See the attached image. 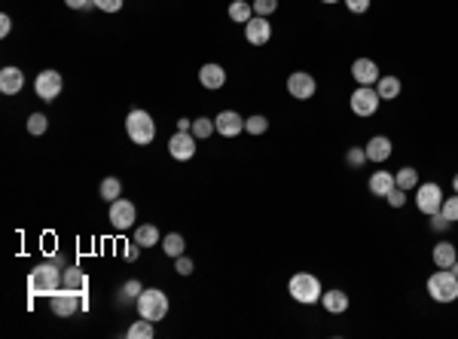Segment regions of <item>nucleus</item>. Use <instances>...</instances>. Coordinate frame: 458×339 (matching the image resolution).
<instances>
[{
	"label": "nucleus",
	"mask_w": 458,
	"mask_h": 339,
	"mask_svg": "<svg viewBox=\"0 0 458 339\" xmlns=\"http://www.w3.org/2000/svg\"><path fill=\"white\" fill-rule=\"evenodd\" d=\"M65 285V266L61 263H40L34 266L31 275H28V294L31 296H49Z\"/></svg>",
	"instance_id": "nucleus-1"
},
{
	"label": "nucleus",
	"mask_w": 458,
	"mask_h": 339,
	"mask_svg": "<svg viewBox=\"0 0 458 339\" xmlns=\"http://www.w3.org/2000/svg\"><path fill=\"white\" fill-rule=\"evenodd\" d=\"M287 294H291L297 302H302V306H315V302H321L324 287H321L318 275L297 272V275H291V281H287Z\"/></svg>",
	"instance_id": "nucleus-2"
},
{
	"label": "nucleus",
	"mask_w": 458,
	"mask_h": 339,
	"mask_svg": "<svg viewBox=\"0 0 458 339\" xmlns=\"http://www.w3.org/2000/svg\"><path fill=\"white\" fill-rule=\"evenodd\" d=\"M138 315L140 318H147V321H162V318L168 315V309H171V302H168V296L159 291V287H144L138 296Z\"/></svg>",
	"instance_id": "nucleus-3"
},
{
	"label": "nucleus",
	"mask_w": 458,
	"mask_h": 339,
	"mask_svg": "<svg viewBox=\"0 0 458 339\" xmlns=\"http://www.w3.org/2000/svg\"><path fill=\"white\" fill-rule=\"evenodd\" d=\"M428 296L434 302H455L458 300V275L452 269H437L428 278Z\"/></svg>",
	"instance_id": "nucleus-4"
},
{
	"label": "nucleus",
	"mask_w": 458,
	"mask_h": 339,
	"mask_svg": "<svg viewBox=\"0 0 458 339\" xmlns=\"http://www.w3.org/2000/svg\"><path fill=\"white\" fill-rule=\"evenodd\" d=\"M125 132H129V138L135 141L138 147L150 144L153 138H156V123H153V116L147 110H129V116H125Z\"/></svg>",
	"instance_id": "nucleus-5"
},
{
	"label": "nucleus",
	"mask_w": 458,
	"mask_h": 339,
	"mask_svg": "<svg viewBox=\"0 0 458 339\" xmlns=\"http://www.w3.org/2000/svg\"><path fill=\"white\" fill-rule=\"evenodd\" d=\"M379 104H382V98H379L376 86H357L348 98V107L355 116H373L379 110Z\"/></svg>",
	"instance_id": "nucleus-6"
},
{
	"label": "nucleus",
	"mask_w": 458,
	"mask_h": 339,
	"mask_svg": "<svg viewBox=\"0 0 458 339\" xmlns=\"http://www.w3.org/2000/svg\"><path fill=\"white\" fill-rule=\"evenodd\" d=\"M49 309H52L55 318H70V315L83 312V296L67 291V287H59L55 294H49Z\"/></svg>",
	"instance_id": "nucleus-7"
},
{
	"label": "nucleus",
	"mask_w": 458,
	"mask_h": 339,
	"mask_svg": "<svg viewBox=\"0 0 458 339\" xmlns=\"http://www.w3.org/2000/svg\"><path fill=\"white\" fill-rule=\"evenodd\" d=\"M443 199H446V196H443V189H440V183H419V187H415V208L421 211V214H437V211L443 208Z\"/></svg>",
	"instance_id": "nucleus-8"
},
{
	"label": "nucleus",
	"mask_w": 458,
	"mask_h": 339,
	"mask_svg": "<svg viewBox=\"0 0 458 339\" xmlns=\"http://www.w3.org/2000/svg\"><path fill=\"white\" fill-rule=\"evenodd\" d=\"M61 89H65V80H61L59 70H40L37 80H34V92H37V98H43V101H55V98L61 95Z\"/></svg>",
	"instance_id": "nucleus-9"
},
{
	"label": "nucleus",
	"mask_w": 458,
	"mask_h": 339,
	"mask_svg": "<svg viewBox=\"0 0 458 339\" xmlns=\"http://www.w3.org/2000/svg\"><path fill=\"white\" fill-rule=\"evenodd\" d=\"M287 92H291V98H297V101H309V98H315V92H318V80H315L309 70H293V74L287 76Z\"/></svg>",
	"instance_id": "nucleus-10"
},
{
	"label": "nucleus",
	"mask_w": 458,
	"mask_h": 339,
	"mask_svg": "<svg viewBox=\"0 0 458 339\" xmlns=\"http://www.w3.org/2000/svg\"><path fill=\"white\" fill-rule=\"evenodd\" d=\"M110 226H114L116 232H125V229H132L138 220V211H135V205H132L129 199H116V202H110Z\"/></svg>",
	"instance_id": "nucleus-11"
},
{
	"label": "nucleus",
	"mask_w": 458,
	"mask_h": 339,
	"mask_svg": "<svg viewBox=\"0 0 458 339\" xmlns=\"http://www.w3.org/2000/svg\"><path fill=\"white\" fill-rule=\"evenodd\" d=\"M196 138L193 132H174L171 138H168V153H171V159L178 162H189L196 156Z\"/></svg>",
	"instance_id": "nucleus-12"
},
{
	"label": "nucleus",
	"mask_w": 458,
	"mask_h": 339,
	"mask_svg": "<svg viewBox=\"0 0 458 339\" xmlns=\"http://www.w3.org/2000/svg\"><path fill=\"white\" fill-rule=\"evenodd\" d=\"M214 125H217V135L223 138H238L244 132V116L236 110H220L214 116Z\"/></svg>",
	"instance_id": "nucleus-13"
},
{
	"label": "nucleus",
	"mask_w": 458,
	"mask_h": 339,
	"mask_svg": "<svg viewBox=\"0 0 458 339\" xmlns=\"http://www.w3.org/2000/svg\"><path fill=\"white\" fill-rule=\"evenodd\" d=\"M351 76H355L357 86H376L382 70H379V65L373 59H355L351 61Z\"/></svg>",
	"instance_id": "nucleus-14"
},
{
	"label": "nucleus",
	"mask_w": 458,
	"mask_h": 339,
	"mask_svg": "<svg viewBox=\"0 0 458 339\" xmlns=\"http://www.w3.org/2000/svg\"><path fill=\"white\" fill-rule=\"evenodd\" d=\"M244 40L251 46H266L272 40V25L266 16H253L248 25H244Z\"/></svg>",
	"instance_id": "nucleus-15"
},
{
	"label": "nucleus",
	"mask_w": 458,
	"mask_h": 339,
	"mask_svg": "<svg viewBox=\"0 0 458 339\" xmlns=\"http://www.w3.org/2000/svg\"><path fill=\"white\" fill-rule=\"evenodd\" d=\"M366 159L370 162H376V165H385V162L391 159V153H394V144H391V138H385V135H373L370 141H366Z\"/></svg>",
	"instance_id": "nucleus-16"
},
{
	"label": "nucleus",
	"mask_w": 458,
	"mask_h": 339,
	"mask_svg": "<svg viewBox=\"0 0 458 339\" xmlns=\"http://www.w3.org/2000/svg\"><path fill=\"white\" fill-rule=\"evenodd\" d=\"M199 83L211 92L223 89L227 86V70H223V65H214V61H208V65L199 68Z\"/></svg>",
	"instance_id": "nucleus-17"
},
{
	"label": "nucleus",
	"mask_w": 458,
	"mask_h": 339,
	"mask_svg": "<svg viewBox=\"0 0 458 339\" xmlns=\"http://www.w3.org/2000/svg\"><path fill=\"white\" fill-rule=\"evenodd\" d=\"M22 89H25V74L19 68L6 65L0 70V92H3V95H19Z\"/></svg>",
	"instance_id": "nucleus-18"
},
{
	"label": "nucleus",
	"mask_w": 458,
	"mask_h": 339,
	"mask_svg": "<svg viewBox=\"0 0 458 339\" xmlns=\"http://www.w3.org/2000/svg\"><path fill=\"white\" fill-rule=\"evenodd\" d=\"M431 260H434V266L437 269H452V263L458 260V251H455V245L452 242H437L434 245V251H431Z\"/></svg>",
	"instance_id": "nucleus-19"
},
{
	"label": "nucleus",
	"mask_w": 458,
	"mask_h": 339,
	"mask_svg": "<svg viewBox=\"0 0 458 339\" xmlns=\"http://www.w3.org/2000/svg\"><path fill=\"white\" fill-rule=\"evenodd\" d=\"M366 187H370L373 196H379V199H385V196L391 193L397 183H394V174L391 172H373L370 181H366Z\"/></svg>",
	"instance_id": "nucleus-20"
},
{
	"label": "nucleus",
	"mask_w": 458,
	"mask_h": 339,
	"mask_svg": "<svg viewBox=\"0 0 458 339\" xmlns=\"http://www.w3.org/2000/svg\"><path fill=\"white\" fill-rule=\"evenodd\" d=\"M321 306L327 309L330 315H342L345 309H348V294L340 291V287H333V291H324L321 294Z\"/></svg>",
	"instance_id": "nucleus-21"
},
{
	"label": "nucleus",
	"mask_w": 458,
	"mask_h": 339,
	"mask_svg": "<svg viewBox=\"0 0 458 339\" xmlns=\"http://www.w3.org/2000/svg\"><path fill=\"white\" fill-rule=\"evenodd\" d=\"M61 287H67V291L83 296L89 291V275L83 269H76V266H65V285H61Z\"/></svg>",
	"instance_id": "nucleus-22"
},
{
	"label": "nucleus",
	"mask_w": 458,
	"mask_h": 339,
	"mask_svg": "<svg viewBox=\"0 0 458 339\" xmlns=\"http://www.w3.org/2000/svg\"><path fill=\"white\" fill-rule=\"evenodd\" d=\"M400 89H404V83H400L394 74H382V76H379V83H376V92H379L382 101H394V98L400 95Z\"/></svg>",
	"instance_id": "nucleus-23"
},
{
	"label": "nucleus",
	"mask_w": 458,
	"mask_h": 339,
	"mask_svg": "<svg viewBox=\"0 0 458 339\" xmlns=\"http://www.w3.org/2000/svg\"><path fill=\"white\" fill-rule=\"evenodd\" d=\"M135 242L140 245V248H156V245H162V236H159V226H153V223H144V226H138L135 229Z\"/></svg>",
	"instance_id": "nucleus-24"
},
{
	"label": "nucleus",
	"mask_w": 458,
	"mask_h": 339,
	"mask_svg": "<svg viewBox=\"0 0 458 339\" xmlns=\"http://www.w3.org/2000/svg\"><path fill=\"white\" fill-rule=\"evenodd\" d=\"M227 12H229V19L236 25H248L253 19V3H248V0H232Z\"/></svg>",
	"instance_id": "nucleus-25"
},
{
	"label": "nucleus",
	"mask_w": 458,
	"mask_h": 339,
	"mask_svg": "<svg viewBox=\"0 0 458 339\" xmlns=\"http://www.w3.org/2000/svg\"><path fill=\"white\" fill-rule=\"evenodd\" d=\"M140 291H144V287H140V281H138V278H129V281H125V285L116 291V294H119V296H116V302H119V306H129V302H138Z\"/></svg>",
	"instance_id": "nucleus-26"
},
{
	"label": "nucleus",
	"mask_w": 458,
	"mask_h": 339,
	"mask_svg": "<svg viewBox=\"0 0 458 339\" xmlns=\"http://www.w3.org/2000/svg\"><path fill=\"white\" fill-rule=\"evenodd\" d=\"M394 183H397L400 189H406V193H410V189L419 187V172H415L413 165H404L400 172H394Z\"/></svg>",
	"instance_id": "nucleus-27"
},
{
	"label": "nucleus",
	"mask_w": 458,
	"mask_h": 339,
	"mask_svg": "<svg viewBox=\"0 0 458 339\" xmlns=\"http://www.w3.org/2000/svg\"><path fill=\"white\" fill-rule=\"evenodd\" d=\"M183 248H187V242H183L180 232H168V236L162 238V251H165V257H180Z\"/></svg>",
	"instance_id": "nucleus-28"
},
{
	"label": "nucleus",
	"mask_w": 458,
	"mask_h": 339,
	"mask_svg": "<svg viewBox=\"0 0 458 339\" xmlns=\"http://www.w3.org/2000/svg\"><path fill=\"white\" fill-rule=\"evenodd\" d=\"M125 336H129V339H153V336H156V330H153V321L138 318V321L132 324L129 330H125Z\"/></svg>",
	"instance_id": "nucleus-29"
},
{
	"label": "nucleus",
	"mask_w": 458,
	"mask_h": 339,
	"mask_svg": "<svg viewBox=\"0 0 458 339\" xmlns=\"http://www.w3.org/2000/svg\"><path fill=\"white\" fill-rule=\"evenodd\" d=\"M123 196V181L119 178H104L101 181V199L104 202H116Z\"/></svg>",
	"instance_id": "nucleus-30"
},
{
	"label": "nucleus",
	"mask_w": 458,
	"mask_h": 339,
	"mask_svg": "<svg viewBox=\"0 0 458 339\" xmlns=\"http://www.w3.org/2000/svg\"><path fill=\"white\" fill-rule=\"evenodd\" d=\"M217 132V125H214V119H208V116H199V119H193V135L199 138V141H205L211 138Z\"/></svg>",
	"instance_id": "nucleus-31"
},
{
	"label": "nucleus",
	"mask_w": 458,
	"mask_h": 339,
	"mask_svg": "<svg viewBox=\"0 0 458 339\" xmlns=\"http://www.w3.org/2000/svg\"><path fill=\"white\" fill-rule=\"evenodd\" d=\"M266 129H269V119L260 116V113L244 119V132H248V135H266Z\"/></svg>",
	"instance_id": "nucleus-32"
},
{
	"label": "nucleus",
	"mask_w": 458,
	"mask_h": 339,
	"mask_svg": "<svg viewBox=\"0 0 458 339\" xmlns=\"http://www.w3.org/2000/svg\"><path fill=\"white\" fill-rule=\"evenodd\" d=\"M364 162H370V159H366L364 147H348V153H345V165H348V168H364Z\"/></svg>",
	"instance_id": "nucleus-33"
},
{
	"label": "nucleus",
	"mask_w": 458,
	"mask_h": 339,
	"mask_svg": "<svg viewBox=\"0 0 458 339\" xmlns=\"http://www.w3.org/2000/svg\"><path fill=\"white\" fill-rule=\"evenodd\" d=\"M46 129H49V119L43 113H31V116H28V132H31V135H43Z\"/></svg>",
	"instance_id": "nucleus-34"
},
{
	"label": "nucleus",
	"mask_w": 458,
	"mask_h": 339,
	"mask_svg": "<svg viewBox=\"0 0 458 339\" xmlns=\"http://www.w3.org/2000/svg\"><path fill=\"white\" fill-rule=\"evenodd\" d=\"M440 211H443V217H446L449 223H458V193L455 196H446Z\"/></svg>",
	"instance_id": "nucleus-35"
},
{
	"label": "nucleus",
	"mask_w": 458,
	"mask_h": 339,
	"mask_svg": "<svg viewBox=\"0 0 458 339\" xmlns=\"http://www.w3.org/2000/svg\"><path fill=\"white\" fill-rule=\"evenodd\" d=\"M253 3V16H266L269 19L275 10H278V0H251Z\"/></svg>",
	"instance_id": "nucleus-36"
},
{
	"label": "nucleus",
	"mask_w": 458,
	"mask_h": 339,
	"mask_svg": "<svg viewBox=\"0 0 458 339\" xmlns=\"http://www.w3.org/2000/svg\"><path fill=\"white\" fill-rule=\"evenodd\" d=\"M406 196H410V193H406V189H400V187H394V189H391V193H388V196H385V202H388V205H391V208H404V205H406Z\"/></svg>",
	"instance_id": "nucleus-37"
},
{
	"label": "nucleus",
	"mask_w": 458,
	"mask_h": 339,
	"mask_svg": "<svg viewBox=\"0 0 458 339\" xmlns=\"http://www.w3.org/2000/svg\"><path fill=\"white\" fill-rule=\"evenodd\" d=\"M193 269H196V266H193V260H189L187 254L174 257V272H178V275H193Z\"/></svg>",
	"instance_id": "nucleus-38"
},
{
	"label": "nucleus",
	"mask_w": 458,
	"mask_h": 339,
	"mask_svg": "<svg viewBox=\"0 0 458 339\" xmlns=\"http://www.w3.org/2000/svg\"><path fill=\"white\" fill-rule=\"evenodd\" d=\"M345 6H348V12H355V16H364L366 10H370V0H342Z\"/></svg>",
	"instance_id": "nucleus-39"
},
{
	"label": "nucleus",
	"mask_w": 458,
	"mask_h": 339,
	"mask_svg": "<svg viewBox=\"0 0 458 339\" xmlns=\"http://www.w3.org/2000/svg\"><path fill=\"white\" fill-rule=\"evenodd\" d=\"M449 226H452V223H449L446 217H443V211H437V214H431V229H434V232H446Z\"/></svg>",
	"instance_id": "nucleus-40"
},
{
	"label": "nucleus",
	"mask_w": 458,
	"mask_h": 339,
	"mask_svg": "<svg viewBox=\"0 0 458 339\" xmlns=\"http://www.w3.org/2000/svg\"><path fill=\"white\" fill-rule=\"evenodd\" d=\"M95 6L101 12H119L123 10V0H95Z\"/></svg>",
	"instance_id": "nucleus-41"
},
{
	"label": "nucleus",
	"mask_w": 458,
	"mask_h": 339,
	"mask_svg": "<svg viewBox=\"0 0 458 339\" xmlns=\"http://www.w3.org/2000/svg\"><path fill=\"white\" fill-rule=\"evenodd\" d=\"M138 254H140V245L135 242V238H132V242L125 245V260H129V263H135V260H138Z\"/></svg>",
	"instance_id": "nucleus-42"
},
{
	"label": "nucleus",
	"mask_w": 458,
	"mask_h": 339,
	"mask_svg": "<svg viewBox=\"0 0 458 339\" xmlns=\"http://www.w3.org/2000/svg\"><path fill=\"white\" fill-rule=\"evenodd\" d=\"M67 10H89V6H95V0H65Z\"/></svg>",
	"instance_id": "nucleus-43"
},
{
	"label": "nucleus",
	"mask_w": 458,
	"mask_h": 339,
	"mask_svg": "<svg viewBox=\"0 0 458 339\" xmlns=\"http://www.w3.org/2000/svg\"><path fill=\"white\" fill-rule=\"evenodd\" d=\"M10 31H12V19L3 12V16H0V37H6Z\"/></svg>",
	"instance_id": "nucleus-44"
},
{
	"label": "nucleus",
	"mask_w": 458,
	"mask_h": 339,
	"mask_svg": "<svg viewBox=\"0 0 458 339\" xmlns=\"http://www.w3.org/2000/svg\"><path fill=\"white\" fill-rule=\"evenodd\" d=\"M178 132H193V123H189L187 116H183V119H178Z\"/></svg>",
	"instance_id": "nucleus-45"
},
{
	"label": "nucleus",
	"mask_w": 458,
	"mask_h": 339,
	"mask_svg": "<svg viewBox=\"0 0 458 339\" xmlns=\"http://www.w3.org/2000/svg\"><path fill=\"white\" fill-rule=\"evenodd\" d=\"M452 189H455V193H458V174H455V178H452Z\"/></svg>",
	"instance_id": "nucleus-46"
},
{
	"label": "nucleus",
	"mask_w": 458,
	"mask_h": 339,
	"mask_svg": "<svg viewBox=\"0 0 458 339\" xmlns=\"http://www.w3.org/2000/svg\"><path fill=\"white\" fill-rule=\"evenodd\" d=\"M452 272H455V275H458V260H455V263H452Z\"/></svg>",
	"instance_id": "nucleus-47"
},
{
	"label": "nucleus",
	"mask_w": 458,
	"mask_h": 339,
	"mask_svg": "<svg viewBox=\"0 0 458 339\" xmlns=\"http://www.w3.org/2000/svg\"><path fill=\"white\" fill-rule=\"evenodd\" d=\"M321 3H336V0H321Z\"/></svg>",
	"instance_id": "nucleus-48"
}]
</instances>
